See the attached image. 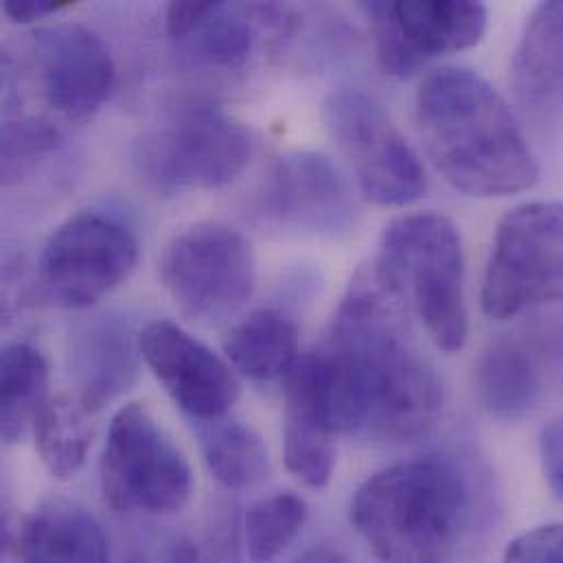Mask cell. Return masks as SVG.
<instances>
[{
    "mask_svg": "<svg viewBox=\"0 0 563 563\" xmlns=\"http://www.w3.org/2000/svg\"><path fill=\"white\" fill-rule=\"evenodd\" d=\"M316 355L338 434L401 443L437 426L443 386L373 273L351 283Z\"/></svg>",
    "mask_w": 563,
    "mask_h": 563,
    "instance_id": "1",
    "label": "cell"
},
{
    "mask_svg": "<svg viewBox=\"0 0 563 563\" xmlns=\"http://www.w3.org/2000/svg\"><path fill=\"white\" fill-rule=\"evenodd\" d=\"M415 119L437 172L472 198L522 194L540 178L516 112L472 68L430 73L417 90Z\"/></svg>",
    "mask_w": 563,
    "mask_h": 563,
    "instance_id": "2",
    "label": "cell"
},
{
    "mask_svg": "<svg viewBox=\"0 0 563 563\" xmlns=\"http://www.w3.org/2000/svg\"><path fill=\"white\" fill-rule=\"evenodd\" d=\"M467 500L459 467L426 456L373 474L355 492L349 520L379 563H448Z\"/></svg>",
    "mask_w": 563,
    "mask_h": 563,
    "instance_id": "3",
    "label": "cell"
},
{
    "mask_svg": "<svg viewBox=\"0 0 563 563\" xmlns=\"http://www.w3.org/2000/svg\"><path fill=\"white\" fill-rule=\"evenodd\" d=\"M373 277L395 302H410L437 349L456 353L465 346L470 320L463 244L445 216L393 220L382 233Z\"/></svg>",
    "mask_w": 563,
    "mask_h": 563,
    "instance_id": "4",
    "label": "cell"
},
{
    "mask_svg": "<svg viewBox=\"0 0 563 563\" xmlns=\"http://www.w3.org/2000/svg\"><path fill=\"white\" fill-rule=\"evenodd\" d=\"M253 156L251 132L209 101L174 108L134 143L139 176L161 196L220 189Z\"/></svg>",
    "mask_w": 563,
    "mask_h": 563,
    "instance_id": "5",
    "label": "cell"
},
{
    "mask_svg": "<svg viewBox=\"0 0 563 563\" xmlns=\"http://www.w3.org/2000/svg\"><path fill=\"white\" fill-rule=\"evenodd\" d=\"M99 474L106 503L121 514L169 516L183 511L196 489L187 456L141 404L112 417Z\"/></svg>",
    "mask_w": 563,
    "mask_h": 563,
    "instance_id": "6",
    "label": "cell"
},
{
    "mask_svg": "<svg viewBox=\"0 0 563 563\" xmlns=\"http://www.w3.org/2000/svg\"><path fill=\"white\" fill-rule=\"evenodd\" d=\"M481 302L496 320L563 302V202H527L500 220Z\"/></svg>",
    "mask_w": 563,
    "mask_h": 563,
    "instance_id": "7",
    "label": "cell"
},
{
    "mask_svg": "<svg viewBox=\"0 0 563 563\" xmlns=\"http://www.w3.org/2000/svg\"><path fill=\"white\" fill-rule=\"evenodd\" d=\"M322 121L368 202L406 207L426 194L419 154L373 95L357 88L331 92L322 106Z\"/></svg>",
    "mask_w": 563,
    "mask_h": 563,
    "instance_id": "8",
    "label": "cell"
},
{
    "mask_svg": "<svg viewBox=\"0 0 563 563\" xmlns=\"http://www.w3.org/2000/svg\"><path fill=\"white\" fill-rule=\"evenodd\" d=\"M161 279L176 307L198 322H224L253 296L257 262L231 227L200 222L176 235L161 257Z\"/></svg>",
    "mask_w": 563,
    "mask_h": 563,
    "instance_id": "9",
    "label": "cell"
},
{
    "mask_svg": "<svg viewBox=\"0 0 563 563\" xmlns=\"http://www.w3.org/2000/svg\"><path fill=\"white\" fill-rule=\"evenodd\" d=\"M139 260L134 233L114 216L81 211L44 244L37 262L40 294L55 307L84 309L125 282Z\"/></svg>",
    "mask_w": 563,
    "mask_h": 563,
    "instance_id": "10",
    "label": "cell"
},
{
    "mask_svg": "<svg viewBox=\"0 0 563 563\" xmlns=\"http://www.w3.org/2000/svg\"><path fill=\"white\" fill-rule=\"evenodd\" d=\"M386 75L410 77L426 62L476 46L489 22L483 2H362Z\"/></svg>",
    "mask_w": 563,
    "mask_h": 563,
    "instance_id": "11",
    "label": "cell"
},
{
    "mask_svg": "<svg viewBox=\"0 0 563 563\" xmlns=\"http://www.w3.org/2000/svg\"><path fill=\"white\" fill-rule=\"evenodd\" d=\"M260 216L283 231L340 238L355 227L357 205L344 174L322 154L282 156L260 194Z\"/></svg>",
    "mask_w": 563,
    "mask_h": 563,
    "instance_id": "12",
    "label": "cell"
},
{
    "mask_svg": "<svg viewBox=\"0 0 563 563\" xmlns=\"http://www.w3.org/2000/svg\"><path fill=\"white\" fill-rule=\"evenodd\" d=\"M141 355L174 404L198 423L227 417L240 399L233 366L172 320L141 329Z\"/></svg>",
    "mask_w": 563,
    "mask_h": 563,
    "instance_id": "13",
    "label": "cell"
},
{
    "mask_svg": "<svg viewBox=\"0 0 563 563\" xmlns=\"http://www.w3.org/2000/svg\"><path fill=\"white\" fill-rule=\"evenodd\" d=\"M31 55L46 106L68 121L95 117L110 99L117 68L92 29L77 22L44 26L33 33Z\"/></svg>",
    "mask_w": 563,
    "mask_h": 563,
    "instance_id": "14",
    "label": "cell"
},
{
    "mask_svg": "<svg viewBox=\"0 0 563 563\" xmlns=\"http://www.w3.org/2000/svg\"><path fill=\"white\" fill-rule=\"evenodd\" d=\"M283 459L305 487L322 489L335 470V423L327 404L316 351L298 357L283 379Z\"/></svg>",
    "mask_w": 563,
    "mask_h": 563,
    "instance_id": "15",
    "label": "cell"
},
{
    "mask_svg": "<svg viewBox=\"0 0 563 563\" xmlns=\"http://www.w3.org/2000/svg\"><path fill=\"white\" fill-rule=\"evenodd\" d=\"M68 355L77 401L95 415L134 386L143 360L141 331L117 311L90 316L70 333Z\"/></svg>",
    "mask_w": 563,
    "mask_h": 563,
    "instance_id": "16",
    "label": "cell"
},
{
    "mask_svg": "<svg viewBox=\"0 0 563 563\" xmlns=\"http://www.w3.org/2000/svg\"><path fill=\"white\" fill-rule=\"evenodd\" d=\"M4 549L20 563H110L101 525L79 505L51 498L11 529L4 522Z\"/></svg>",
    "mask_w": 563,
    "mask_h": 563,
    "instance_id": "17",
    "label": "cell"
},
{
    "mask_svg": "<svg viewBox=\"0 0 563 563\" xmlns=\"http://www.w3.org/2000/svg\"><path fill=\"white\" fill-rule=\"evenodd\" d=\"M514 88L540 125L563 123V2L538 4L514 55Z\"/></svg>",
    "mask_w": 563,
    "mask_h": 563,
    "instance_id": "18",
    "label": "cell"
},
{
    "mask_svg": "<svg viewBox=\"0 0 563 563\" xmlns=\"http://www.w3.org/2000/svg\"><path fill=\"white\" fill-rule=\"evenodd\" d=\"M275 4L207 2L187 35L176 40L185 64L233 70L244 66L257 44V29L268 22Z\"/></svg>",
    "mask_w": 563,
    "mask_h": 563,
    "instance_id": "19",
    "label": "cell"
},
{
    "mask_svg": "<svg viewBox=\"0 0 563 563\" xmlns=\"http://www.w3.org/2000/svg\"><path fill=\"white\" fill-rule=\"evenodd\" d=\"M474 386L481 406L500 421L525 419L544 393L536 357L514 338H498L483 351L474 368Z\"/></svg>",
    "mask_w": 563,
    "mask_h": 563,
    "instance_id": "20",
    "label": "cell"
},
{
    "mask_svg": "<svg viewBox=\"0 0 563 563\" xmlns=\"http://www.w3.org/2000/svg\"><path fill=\"white\" fill-rule=\"evenodd\" d=\"M231 366L253 382L285 379L300 357L298 327L279 309H260L224 338Z\"/></svg>",
    "mask_w": 563,
    "mask_h": 563,
    "instance_id": "21",
    "label": "cell"
},
{
    "mask_svg": "<svg viewBox=\"0 0 563 563\" xmlns=\"http://www.w3.org/2000/svg\"><path fill=\"white\" fill-rule=\"evenodd\" d=\"M198 437L209 472L227 489H249L271 478V452L253 426L222 417L200 423Z\"/></svg>",
    "mask_w": 563,
    "mask_h": 563,
    "instance_id": "22",
    "label": "cell"
},
{
    "mask_svg": "<svg viewBox=\"0 0 563 563\" xmlns=\"http://www.w3.org/2000/svg\"><path fill=\"white\" fill-rule=\"evenodd\" d=\"M0 432L4 443H18L48 404V364L44 355L26 344H7L0 357Z\"/></svg>",
    "mask_w": 563,
    "mask_h": 563,
    "instance_id": "23",
    "label": "cell"
},
{
    "mask_svg": "<svg viewBox=\"0 0 563 563\" xmlns=\"http://www.w3.org/2000/svg\"><path fill=\"white\" fill-rule=\"evenodd\" d=\"M37 454L57 481L79 474L95 437L90 412L70 397H55L42 408L33 423Z\"/></svg>",
    "mask_w": 563,
    "mask_h": 563,
    "instance_id": "24",
    "label": "cell"
},
{
    "mask_svg": "<svg viewBox=\"0 0 563 563\" xmlns=\"http://www.w3.org/2000/svg\"><path fill=\"white\" fill-rule=\"evenodd\" d=\"M307 520V505L291 492L275 494L255 503L244 518L246 553L253 563H273Z\"/></svg>",
    "mask_w": 563,
    "mask_h": 563,
    "instance_id": "25",
    "label": "cell"
},
{
    "mask_svg": "<svg viewBox=\"0 0 563 563\" xmlns=\"http://www.w3.org/2000/svg\"><path fill=\"white\" fill-rule=\"evenodd\" d=\"M59 145V132L40 119L9 121L2 128V174L9 178L18 165L31 163Z\"/></svg>",
    "mask_w": 563,
    "mask_h": 563,
    "instance_id": "26",
    "label": "cell"
},
{
    "mask_svg": "<svg viewBox=\"0 0 563 563\" xmlns=\"http://www.w3.org/2000/svg\"><path fill=\"white\" fill-rule=\"evenodd\" d=\"M503 563H563V522L518 536L507 547Z\"/></svg>",
    "mask_w": 563,
    "mask_h": 563,
    "instance_id": "27",
    "label": "cell"
},
{
    "mask_svg": "<svg viewBox=\"0 0 563 563\" xmlns=\"http://www.w3.org/2000/svg\"><path fill=\"white\" fill-rule=\"evenodd\" d=\"M169 563H240L235 531L229 525H216L202 542L183 540L176 544Z\"/></svg>",
    "mask_w": 563,
    "mask_h": 563,
    "instance_id": "28",
    "label": "cell"
},
{
    "mask_svg": "<svg viewBox=\"0 0 563 563\" xmlns=\"http://www.w3.org/2000/svg\"><path fill=\"white\" fill-rule=\"evenodd\" d=\"M540 459L551 492L563 503V415L544 426L540 434Z\"/></svg>",
    "mask_w": 563,
    "mask_h": 563,
    "instance_id": "29",
    "label": "cell"
},
{
    "mask_svg": "<svg viewBox=\"0 0 563 563\" xmlns=\"http://www.w3.org/2000/svg\"><path fill=\"white\" fill-rule=\"evenodd\" d=\"M64 7H68V2H53V0H4L2 2L4 15L18 24H31V22L44 20Z\"/></svg>",
    "mask_w": 563,
    "mask_h": 563,
    "instance_id": "30",
    "label": "cell"
},
{
    "mask_svg": "<svg viewBox=\"0 0 563 563\" xmlns=\"http://www.w3.org/2000/svg\"><path fill=\"white\" fill-rule=\"evenodd\" d=\"M294 563H353L346 555L340 551H333L329 547H316L307 551L302 558H298Z\"/></svg>",
    "mask_w": 563,
    "mask_h": 563,
    "instance_id": "31",
    "label": "cell"
}]
</instances>
